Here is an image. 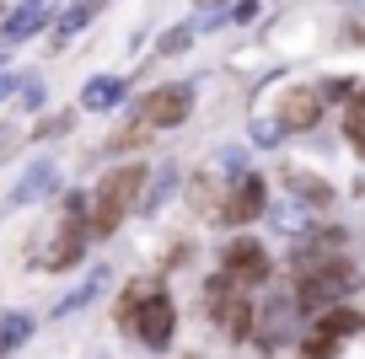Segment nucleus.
<instances>
[{"instance_id": "a211bd4d", "label": "nucleus", "mask_w": 365, "mask_h": 359, "mask_svg": "<svg viewBox=\"0 0 365 359\" xmlns=\"http://www.w3.org/2000/svg\"><path fill=\"white\" fill-rule=\"evenodd\" d=\"M11 91H16V80H11V76H0V97H11Z\"/></svg>"}, {"instance_id": "9d476101", "label": "nucleus", "mask_w": 365, "mask_h": 359, "mask_svg": "<svg viewBox=\"0 0 365 359\" xmlns=\"http://www.w3.org/2000/svg\"><path fill=\"white\" fill-rule=\"evenodd\" d=\"M317 118H322L317 91H290V97H285V108H279V124H285V129H312Z\"/></svg>"}, {"instance_id": "f8f14e48", "label": "nucleus", "mask_w": 365, "mask_h": 359, "mask_svg": "<svg viewBox=\"0 0 365 359\" xmlns=\"http://www.w3.org/2000/svg\"><path fill=\"white\" fill-rule=\"evenodd\" d=\"M48 188H54V161H38V167L22 177V188H16V204H27V199H43Z\"/></svg>"}, {"instance_id": "0eeeda50", "label": "nucleus", "mask_w": 365, "mask_h": 359, "mask_svg": "<svg viewBox=\"0 0 365 359\" xmlns=\"http://www.w3.org/2000/svg\"><path fill=\"white\" fill-rule=\"evenodd\" d=\"M54 231H59L54 247L38 252V263H43V269H70V263H81V199H70L65 220H59Z\"/></svg>"}, {"instance_id": "7ed1b4c3", "label": "nucleus", "mask_w": 365, "mask_h": 359, "mask_svg": "<svg viewBox=\"0 0 365 359\" xmlns=\"http://www.w3.org/2000/svg\"><path fill=\"white\" fill-rule=\"evenodd\" d=\"M354 284H360V274H354L349 263H317L312 274H301L296 301H301V306H333L339 295H349Z\"/></svg>"}, {"instance_id": "39448f33", "label": "nucleus", "mask_w": 365, "mask_h": 359, "mask_svg": "<svg viewBox=\"0 0 365 359\" xmlns=\"http://www.w3.org/2000/svg\"><path fill=\"white\" fill-rule=\"evenodd\" d=\"M188 86H161L145 97V108H140V129H178L182 118H188Z\"/></svg>"}, {"instance_id": "ddd939ff", "label": "nucleus", "mask_w": 365, "mask_h": 359, "mask_svg": "<svg viewBox=\"0 0 365 359\" xmlns=\"http://www.w3.org/2000/svg\"><path fill=\"white\" fill-rule=\"evenodd\" d=\"M27 333H33V316H22V311H6V316H0V354H6V348H16Z\"/></svg>"}, {"instance_id": "f257e3e1", "label": "nucleus", "mask_w": 365, "mask_h": 359, "mask_svg": "<svg viewBox=\"0 0 365 359\" xmlns=\"http://www.w3.org/2000/svg\"><path fill=\"white\" fill-rule=\"evenodd\" d=\"M140 188H145V167H124V172H113V177H103L97 204H91V231L97 236L118 231V220L140 204Z\"/></svg>"}, {"instance_id": "423d86ee", "label": "nucleus", "mask_w": 365, "mask_h": 359, "mask_svg": "<svg viewBox=\"0 0 365 359\" xmlns=\"http://www.w3.org/2000/svg\"><path fill=\"white\" fill-rule=\"evenodd\" d=\"M226 274L231 284H242V290H252V284H263L269 279V252L258 247V241H231L226 247Z\"/></svg>"}, {"instance_id": "dca6fc26", "label": "nucleus", "mask_w": 365, "mask_h": 359, "mask_svg": "<svg viewBox=\"0 0 365 359\" xmlns=\"http://www.w3.org/2000/svg\"><path fill=\"white\" fill-rule=\"evenodd\" d=\"M97 290H103V274H91V279L81 284L76 295H65V301L54 306V316H65V311H76V306H86V301H91V295H97Z\"/></svg>"}, {"instance_id": "f3484780", "label": "nucleus", "mask_w": 365, "mask_h": 359, "mask_svg": "<svg viewBox=\"0 0 365 359\" xmlns=\"http://www.w3.org/2000/svg\"><path fill=\"white\" fill-rule=\"evenodd\" d=\"M97 6H103V0H81V6H70V16H65V27H59V33L70 38L81 22H91V11H97Z\"/></svg>"}, {"instance_id": "20e7f679", "label": "nucleus", "mask_w": 365, "mask_h": 359, "mask_svg": "<svg viewBox=\"0 0 365 359\" xmlns=\"http://www.w3.org/2000/svg\"><path fill=\"white\" fill-rule=\"evenodd\" d=\"M205 306H210V316H215L231 338L252 333V301H247V290H242V284L226 279V274H220V279L205 290Z\"/></svg>"}, {"instance_id": "9b49d317", "label": "nucleus", "mask_w": 365, "mask_h": 359, "mask_svg": "<svg viewBox=\"0 0 365 359\" xmlns=\"http://www.w3.org/2000/svg\"><path fill=\"white\" fill-rule=\"evenodd\" d=\"M118 97H124V80H113V76H103V80H91V86L81 91V102H86L91 113H103V108H113Z\"/></svg>"}, {"instance_id": "2eb2a0df", "label": "nucleus", "mask_w": 365, "mask_h": 359, "mask_svg": "<svg viewBox=\"0 0 365 359\" xmlns=\"http://www.w3.org/2000/svg\"><path fill=\"white\" fill-rule=\"evenodd\" d=\"M38 22H43V0H27L22 11H16V22L6 27V33H11V38H22V33H33Z\"/></svg>"}, {"instance_id": "1a4fd4ad", "label": "nucleus", "mask_w": 365, "mask_h": 359, "mask_svg": "<svg viewBox=\"0 0 365 359\" xmlns=\"http://www.w3.org/2000/svg\"><path fill=\"white\" fill-rule=\"evenodd\" d=\"M263 199H269V193H263V182H258V177H242L237 188H231V199H226V209H220V214H226L231 225H247L252 214L263 209Z\"/></svg>"}, {"instance_id": "4468645a", "label": "nucleus", "mask_w": 365, "mask_h": 359, "mask_svg": "<svg viewBox=\"0 0 365 359\" xmlns=\"http://www.w3.org/2000/svg\"><path fill=\"white\" fill-rule=\"evenodd\" d=\"M344 135H349V145L365 156V91L349 102V113H344Z\"/></svg>"}, {"instance_id": "f03ea898", "label": "nucleus", "mask_w": 365, "mask_h": 359, "mask_svg": "<svg viewBox=\"0 0 365 359\" xmlns=\"http://www.w3.org/2000/svg\"><path fill=\"white\" fill-rule=\"evenodd\" d=\"M118 322L135 327L145 348H167V343H172V327H178V311H172L167 295L150 290V295H135V301L118 306Z\"/></svg>"}, {"instance_id": "6e6552de", "label": "nucleus", "mask_w": 365, "mask_h": 359, "mask_svg": "<svg viewBox=\"0 0 365 359\" xmlns=\"http://www.w3.org/2000/svg\"><path fill=\"white\" fill-rule=\"evenodd\" d=\"M360 327V316H349V311H328L317 322V333L307 338V359H333V348L344 343V333H354Z\"/></svg>"}]
</instances>
